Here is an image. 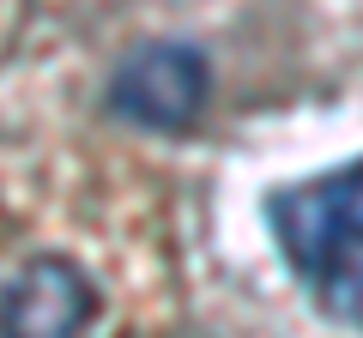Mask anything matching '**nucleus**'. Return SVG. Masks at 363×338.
<instances>
[{
	"label": "nucleus",
	"mask_w": 363,
	"mask_h": 338,
	"mask_svg": "<svg viewBox=\"0 0 363 338\" xmlns=\"http://www.w3.org/2000/svg\"><path fill=\"white\" fill-rule=\"evenodd\" d=\"M206 97H212V66L188 42H140L109 73V115L145 133L194 127Z\"/></svg>",
	"instance_id": "2"
},
{
	"label": "nucleus",
	"mask_w": 363,
	"mask_h": 338,
	"mask_svg": "<svg viewBox=\"0 0 363 338\" xmlns=\"http://www.w3.org/2000/svg\"><path fill=\"white\" fill-rule=\"evenodd\" d=\"M267 218H272V235L285 247V260L315 290V302L333 320L357 326V314H363V247H357L363 169L345 163V169H327V175H315L303 187H285Z\"/></svg>",
	"instance_id": "1"
},
{
	"label": "nucleus",
	"mask_w": 363,
	"mask_h": 338,
	"mask_svg": "<svg viewBox=\"0 0 363 338\" xmlns=\"http://www.w3.org/2000/svg\"><path fill=\"white\" fill-rule=\"evenodd\" d=\"M97 290L61 254H43L0 290V338H85Z\"/></svg>",
	"instance_id": "3"
}]
</instances>
